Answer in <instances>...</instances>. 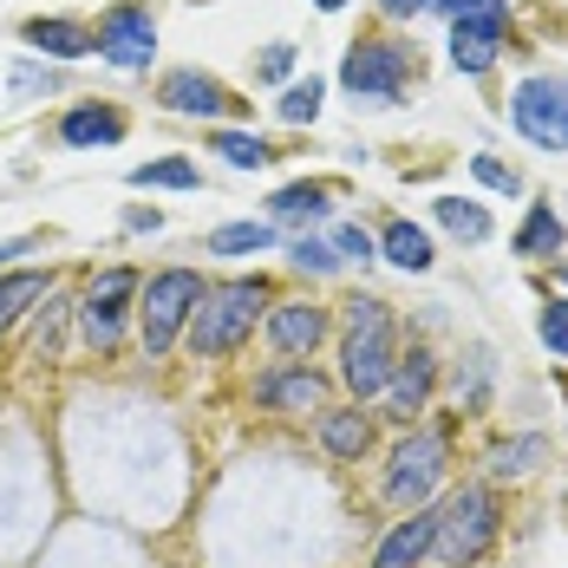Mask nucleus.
<instances>
[{
	"label": "nucleus",
	"instance_id": "ddd939ff",
	"mask_svg": "<svg viewBox=\"0 0 568 568\" xmlns=\"http://www.w3.org/2000/svg\"><path fill=\"white\" fill-rule=\"evenodd\" d=\"M255 393H262V405H275V412H294V418H301V412H321V405H327V386H321V373H307V366L268 373V379H262Z\"/></svg>",
	"mask_w": 568,
	"mask_h": 568
},
{
	"label": "nucleus",
	"instance_id": "4468645a",
	"mask_svg": "<svg viewBox=\"0 0 568 568\" xmlns=\"http://www.w3.org/2000/svg\"><path fill=\"white\" fill-rule=\"evenodd\" d=\"M59 138H65L72 151H92V144H118V138H124V112H112V105H79V112L59 118Z\"/></svg>",
	"mask_w": 568,
	"mask_h": 568
},
{
	"label": "nucleus",
	"instance_id": "72a5a7b5",
	"mask_svg": "<svg viewBox=\"0 0 568 568\" xmlns=\"http://www.w3.org/2000/svg\"><path fill=\"white\" fill-rule=\"evenodd\" d=\"M287 65H294V47H268V59H262V79H287Z\"/></svg>",
	"mask_w": 568,
	"mask_h": 568
},
{
	"label": "nucleus",
	"instance_id": "f03ea898",
	"mask_svg": "<svg viewBox=\"0 0 568 568\" xmlns=\"http://www.w3.org/2000/svg\"><path fill=\"white\" fill-rule=\"evenodd\" d=\"M346 386L359 398L393 386V314L386 301H353L346 307Z\"/></svg>",
	"mask_w": 568,
	"mask_h": 568
},
{
	"label": "nucleus",
	"instance_id": "f257e3e1",
	"mask_svg": "<svg viewBox=\"0 0 568 568\" xmlns=\"http://www.w3.org/2000/svg\"><path fill=\"white\" fill-rule=\"evenodd\" d=\"M262 301H268V287H262V282L203 287V301H196V314H190V346H196V359L235 353V346L248 341V327H255Z\"/></svg>",
	"mask_w": 568,
	"mask_h": 568
},
{
	"label": "nucleus",
	"instance_id": "393cba45",
	"mask_svg": "<svg viewBox=\"0 0 568 568\" xmlns=\"http://www.w3.org/2000/svg\"><path fill=\"white\" fill-rule=\"evenodd\" d=\"M556 248H562V223H556L549 203H536L529 223H523V235H516V255H556Z\"/></svg>",
	"mask_w": 568,
	"mask_h": 568
},
{
	"label": "nucleus",
	"instance_id": "4be33fe9",
	"mask_svg": "<svg viewBox=\"0 0 568 568\" xmlns=\"http://www.w3.org/2000/svg\"><path fill=\"white\" fill-rule=\"evenodd\" d=\"M432 379H438V373H432V353H412V359L393 373V405L398 412H418L425 393H432Z\"/></svg>",
	"mask_w": 568,
	"mask_h": 568
},
{
	"label": "nucleus",
	"instance_id": "1a4fd4ad",
	"mask_svg": "<svg viewBox=\"0 0 568 568\" xmlns=\"http://www.w3.org/2000/svg\"><path fill=\"white\" fill-rule=\"evenodd\" d=\"M131 287H138L131 268H105V275L92 282V294H85V307H79L85 341L99 346V353H112V346L124 341V301H131Z\"/></svg>",
	"mask_w": 568,
	"mask_h": 568
},
{
	"label": "nucleus",
	"instance_id": "4c0bfd02",
	"mask_svg": "<svg viewBox=\"0 0 568 568\" xmlns=\"http://www.w3.org/2000/svg\"><path fill=\"white\" fill-rule=\"evenodd\" d=\"M562 287H568V268H562Z\"/></svg>",
	"mask_w": 568,
	"mask_h": 568
},
{
	"label": "nucleus",
	"instance_id": "2eb2a0df",
	"mask_svg": "<svg viewBox=\"0 0 568 568\" xmlns=\"http://www.w3.org/2000/svg\"><path fill=\"white\" fill-rule=\"evenodd\" d=\"M27 47L47 59H85L99 53V40L79 27V20H27Z\"/></svg>",
	"mask_w": 568,
	"mask_h": 568
},
{
	"label": "nucleus",
	"instance_id": "412c9836",
	"mask_svg": "<svg viewBox=\"0 0 568 568\" xmlns=\"http://www.w3.org/2000/svg\"><path fill=\"white\" fill-rule=\"evenodd\" d=\"M210 255H262V248H275V223H229V229H210V242H203Z\"/></svg>",
	"mask_w": 568,
	"mask_h": 568
},
{
	"label": "nucleus",
	"instance_id": "9d476101",
	"mask_svg": "<svg viewBox=\"0 0 568 568\" xmlns=\"http://www.w3.org/2000/svg\"><path fill=\"white\" fill-rule=\"evenodd\" d=\"M164 105L183 112V118H216V112H229L235 99L223 92V79H210V72H196V65H183V72L164 79Z\"/></svg>",
	"mask_w": 568,
	"mask_h": 568
},
{
	"label": "nucleus",
	"instance_id": "bb28decb",
	"mask_svg": "<svg viewBox=\"0 0 568 568\" xmlns=\"http://www.w3.org/2000/svg\"><path fill=\"white\" fill-rule=\"evenodd\" d=\"M438 223L452 229V235H464V242H484L490 235V216L477 203H464V196H438Z\"/></svg>",
	"mask_w": 568,
	"mask_h": 568
},
{
	"label": "nucleus",
	"instance_id": "dca6fc26",
	"mask_svg": "<svg viewBox=\"0 0 568 568\" xmlns=\"http://www.w3.org/2000/svg\"><path fill=\"white\" fill-rule=\"evenodd\" d=\"M504 53V27H477V20H457L452 27V65L457 72H490Z\"/></svg>",
	"mask_w": 568,
	"mask_h": 568
},
{
	"label": "nucleus",
	"instance_id": "f704fd0d",
	"mask_svg": "<svg viewBox=\"0 0 568 568\" xmlns=\"http://www.w3.org/2000/svg\"><path fill=\"white\" fill-rule=\"evenodd\" d=\"M40 85H47L40 65H13V92H40Z\"/></svg>",
	"mask_w": 568,
	"mask_h": 568
},
{
	"label": "nucleus",
	"instance_id": "7c9ffc66",
	"mask_svg": "<svg viewBox=\"0 0 568 568\" xmlns=\"http://www.w3.org/2000/svg\"><path fill=\"white\" fill-rule=\"evenodd\" d=\"M470 171H477V183H490V190H504V196L523 190V176H516L510 164H497V158H470Z\"/></svg>",
	"mask_w": 568,
	"mask_h": 568
},
{
	"label": "nucleus",
	"instance_id": "f3484780",
	"mask_svg": "<svg viewBox=\"0 0 568 568\" xmlns=\"http://www.w3.org/2000/svg\"><path fill=\"white\" fill-rule=\"evenodd\" d=\"M379 248H386V262H398L405 275H425V268H432V235L418 223H386Z\"/></svg>",
	"mask_w": 568,
	"mask_h": 568
},
{
	"label": "nucleus",
	"instance_id": "f8f14e48",
	"mask_svg": "<svg viewBox=\"0 0 568 568\" xmlns=\"http://www.w3.org/2000/svg\"><path fill=\"white\" fill-rule=\"evenodd\" d=\"M321 334H327V314H321V307H307V301H287V307L268 314V341H275V353H287V359L314 353Z\"/></svg>",
	"mask_w": 568,
	"mask_h": 568
},
{
	"label": "nucleus",
	"instance_id": "39448f33",
	"mask_svg": "<svg viewBox=\"0 0 568 568\" xmlns=\"http://www.w3.org/2000/svg\"><path fill=\"white\" fill-rule=\"evenodd\" d=\"M510 124L536 151H568V85L562 79H523L510 92Z\"/></svg>",
	"mask_w": 568,
	"mask_h": 568
},
{
	"label": "nucleus",
	"instance_id": "a211bd4d",
	"mask_svg": "<svg viewBox=\"0 0 568 568\" xmlns=\"http://www.w3.org/2000/svg\"><path fill=\"white\" fill-rule=\"evenodd\" d=\"M542 457H549V438H542V432H523V438H510V445L490 452V477H504V484H510V477H529Z\"/></svg>",
	"mask_w": 568,
	"mask_h": 568
},
{
	"label": "nucleus",
	"instance_id": "6ab92c4d",
	"mask_svg": "<svg viewBox=\"0 0 568 568\" xmlns=\"http://www.w3.org/2000/svg\"><path fill=\"white\" fill-rule=\"evenodd\" d=\"M334 210V190L327 183H287L282 196H275V216L282 223H321Z\"/></svg>",
	"mask_w": 568,
	"mask_h": 568
},
{
	"label": "nucleus",
	"instance_id": "c756f323",
	"mask_svg": "<svg viewBox=\"0 0 568 568\" xmlns=\"http://www.w3.org/2000/svg\"><path fill=\"white\" fill-rule=\"evenodd\" d=\"M287 255H294V268H314V275H334V268H341V255H334L327 242H314V235H301Z\"/></svg>",
	"mask_w": 568,
	"mask_h": 568
},
{
	"label": "nucleus",
	"instance_id": "473e14b6",
	"mask_svg": "<svg viewBox=\"0 0 568 568\" xmlns=\"http://www.w3.org/2000/svg\"><path fill=\"white\" fill-rule=\"evenodd\" d=\"M334 248H341L346 262H373V235H366L359 223H341V229H334Z\"/></svg>",
	"mask_w": 568,
	"mask_h": 568
},
{
	"label": "nucleus",
	"instance_id": "7ed1b4c3",
	"mask_svg": "<svg viewBox=\"0 0 568 568\" xmlns=\"http://www.w3.org/2000/svg\"><path fill=\"white\" fill-rule=\"evenodd\" d=\"M497 542V504H490V490L484 484H464L445 497V510H438V556L452 568H470L484 549Z\"/></svg>",
	"mask_w": 568,
	"mask_h": 568
},
{
	"label": "nucleus",
	"instance_id": "a878e982",
	"mask_svg": "<svg viewBox=\"0 0 568 568\" xmlns=\"http://www.w3.org/2000/svg\"><path fill=\"white\" fill-rule=\"evenodd\" d=\"M210 151H223V164H235V171H262V164H268V144L248 138V131H216Z\"/></svg>",
	"mask_w": 568,
	"mask_h": 568
},
{
	"label": "nucleus",
	"instance_id": "aec40b11",
	"mask_svg": "<svg viewBox=\"0 0 568 568\" xmlns=\"http://www.w3.org/2000/svg\"><path fill=\"white\" fill-rule=\"evenodd\" d=\"M53 275H40V268H13V275H0V334L27 314V301H40Z\"/></svg>",
	"mask_w": 568,
	"mask_h": 568
},
{
	"label": "nucleus",
	"instance_id": "e433bc0d",
	"mask_svg": "<svg viewBox=\"0 0 568 568\" xmlns=\"http://www.w3.org/2000/svg\"><path fill=\"white\" fill-rule=\"evenodd\" d=\"M314 7H321V13H341L346 0H314Z\"/></svg>",
	"mask_w": 568,
	"mask_h": 568
},
{
	"label": "nucleus",
	"instance_id": "20e7f679",
	"mask_svg": "<svg viewBox=\"0 0 568 568\" xmlns=\"http://www.w3.org/2000/svg\"><path fill=\"white\" fill-rule=\"evenodd\" d=\"M196 301H203V275H196V268H164V275H151V287H144V353H151V359L171 353V341L183 334V321L196 314Z\"/></svg>",
	"mask_w": 568,
	"mask_h": 568
},
{
	"label": "nucleus",
	"instance_id": "2f4dec72",
	"mask_svg": "<svg viewBox=\"0 0 568 568\" xmlns=\"http://www.w3.org/2000/svg\"><path fill=\"white\" fill-rule=\"evenodd\" d=\"M542 341H549V353L568 359V301H549L542 307Z\"/></svg>",
	"mask_w": 568,
	"mask_h": 568
},
{
	"label": "nucleus",
	"instance_id": "9b49d317",
	"mask_svg": "<svg viewBox=\"0 0 568 568\" xmlns=\"http://www.w3.org/2000/svg\"><path fill=\"white\" fill-rule=\"evenodd\" d=\"M432 542H438V516L412 510L398 529H386V542L373 549V568H418L432 556Z\"/></svg>",
	"mask_w": 568,
	"mask_h": 568
},
{
	"label": "nucleus",
	"instance_id": "c9c22d12",
	"mask_svg": "<svg viewBox=\"0 0 568 568\" xmlns=\"http://www.w3.org/2000/svg\"><path fill=\"white\" fill-rule=\"evenodd\" d=\"M418 7H432V0H386V13H418Z\"/></svg>",
	"mask_w": 568,
	"mask_h": 568
},
{
	"label": "nucleus",
	"instance_id": "b1692460",
	"mask_svg": "<svg viewBox=\"0 0 568 568\" xmlns=\"http://www.w3.org/2000/svg\"><path fill=\"white\" fill-rule=\"evenodd\" d=\"M131 183H138V190H196L203 176H196V164H190V158H158V164H138V171H131Z\"/></svg>",
	"mask_w": 568,
	"mask_h": 568
},
{
	"label": "nucleus",
	"instance_id": "423d86ee",
	"mask_svg": "<svg viewBox=\"0 0 568 568\" xmlns=\"http://www.w3.org/2000/svg\"><path fill=\"white\" fill-rule=\"evenodd\" d=\"M438 484H445V438H438V432H412V438H398L386 497H393L398 510H418Z\"/></svg>",
	"mask_w": 568,
	"mask_h": 568
},
{
	"label": "nucleus",
	"instance_id": "5701e85b",
	"mask_svg": "<svg viewBox=\"0 0 568 568\" xmlns=\"http://www.w3.org/2000/svg\"><path fill=\"white\" fill-rule=\"evenodd\" d=\"M321 445L334 457H359L366 452V418L359 412H321Z\"/></svg>",
	"mask_w": 568,
	"mask_h": 568
},
{
	"label": "nucleus",
	"instance_id": "cd10ccee",
	"mask_svg": "<svg viewBox=\"0 0 568 568\" xmlns=\"http://www.w3.org/2000/svg\"><path fill=\"white\" fill-rule=\"evenodd\" d=\"M432 7H438V13H445V20H477V27H504V20H510V7H504V0H432Z\"/></svg>",
	"mask_w": 568,
	"mask_h": 568
},
{
	"label": "nucleus",
	"instance_id": "6e6552de",
	"mask_svg": "<svg viewBox=\"0 0 568 568\" xmlns=\"http://www.w3.org/2000/svg\"><path fill=\"white\" fill-rule=\"evenodd\" d=\"M341 85L359 92V99L393 105L398 92H405V47H393V40H359L341 65Z\"/></svg>",
	"mask_w": 568,
	"mask_h": 568
},
{
	"label": "nucleus",
	"instance_id": "0eeeda50",
	"mask_svg": "<svg viewBox=\"0 0 568 568\" xmlns=\"http://www.w3.org/2000/svg\"><path fill=\"white\" fill-rule=\"evenodd\" d=\"M99 59L118 65V72H144L151 59H158V20H151V7H138V0H118L112 13L99 20Z\"/></svg>",
	"mask_w": 568,
	"mask_h": 568
},
{
	"label": "nucleus",
	"instance_id": "c85d7f7f",
	"mask_svg": "<svg viewBox=\"0 0 568 568\" xmlns=\"http://www.w3.org/2000/svg\"><path fill=\"white\" fill-rule=\"evenodd\" d=\"M275 112H282V124H314V112H321V79H307V85H287Z\"/></svg>",
	"mask_w": 568,
	"mask_h": 568
}]
</instances>
